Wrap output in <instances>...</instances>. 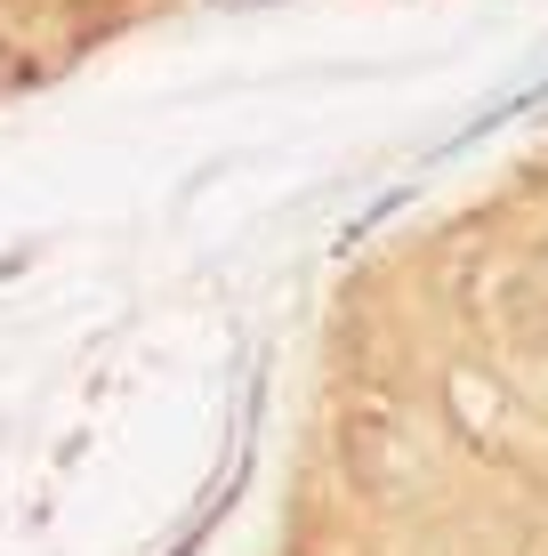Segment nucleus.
<instances>
[{"label": "nucleus", "instance_id": "obj_1", "mask_svg": "<svg viewBox=\"0 0 548 556\" xmlns=\"http://www.w3.org/2000/svg\"><path fill=\"white\" fill-rule=\"evenodd\" d=\"M339 468H347V484L364 501H395L411 484L420 452H411V419H404L395 395H355L339 412Z\"/></svg>", "mask_w": 548, "mask_h": 556}]
</instances>
